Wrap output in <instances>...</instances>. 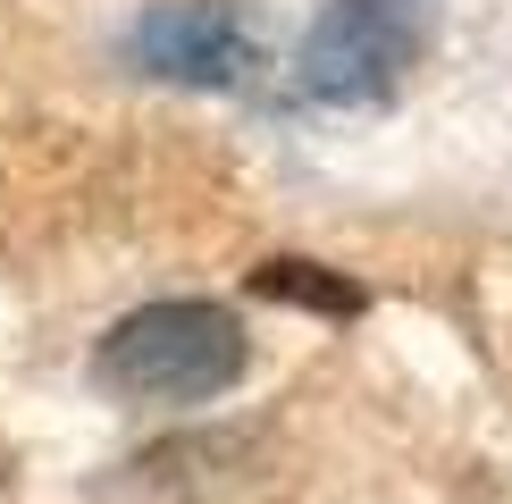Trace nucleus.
<instances>
[{"label":"nucleus","mask_w":512,"mask_h":504,"mask_svg":"<svg viewBox=\"0 0 512 504\" xmlns=\"http://www.w3.org/2000/svg\"><path fill=\"white\" fill-rule=\"evenodd\" d=\"M244 362H252V336L236 328V311L194 303V294L126 311L93 353L101 387L126 404H210L244 378Z\"/></svg>","instance_id":"obj_1"},{"label":"nucleus","mask_w":512,"mask_h":504,"mask_svg":"<svg viewBox=\"0 0 512 504\" xmlns=\"http://www.w3.org/2000/svg\"><path fill=\"white\" fill-rule=\"evenodd\" d=\"M429 42V9L420 0H328L319 26L303 34V101H328V110H361V101H387L403 68Z\"/></svg>","instance_id":"obj_2"},{"label":"nucleus","mask_w":512,"mask_h":504,"mask_svg":"<svg viewBox=\"0 0 512 504\" xmlns=\"http://www.w3.org/2000/svg\"><path fill=\"white\" fill-rule=\"evenodd\" d=\"M126 59L160 84H194V93H236L261 68V26L236 0H160L135 17Z\"/></svg>","instance_id":"obj_3"},{"label":"nucleus","mask_w":512,"mask_h":504,"mask_svg":"<svg viewBox=\"0 0 512 504\" xmlns=\"http://www.w3.org/2000/svg\"><path fill=\"white\" fill-rule=\"evenodd\" d=\"M261 294H277V303H303V311H361V286H345L336 269H311V261H269L261 269Z\"/></svg>","instance_id":"obj_4"}]
</instances>
